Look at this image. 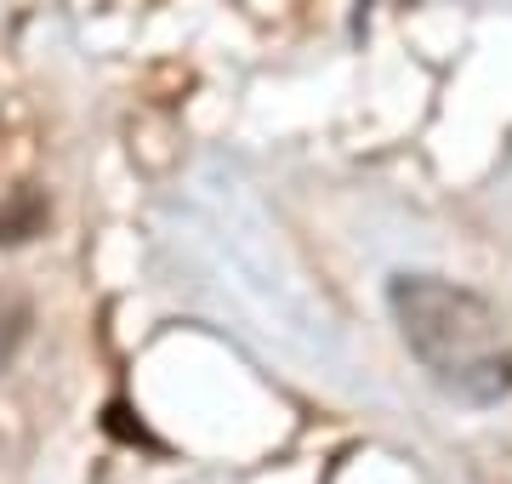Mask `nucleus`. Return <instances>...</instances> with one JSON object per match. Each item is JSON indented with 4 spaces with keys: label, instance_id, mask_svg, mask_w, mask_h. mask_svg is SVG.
Masks as SVG:
<instances>
[{
    "label": "nucleus",
    "instance_id": "1",
    "mask_svg": "<svg viewBox=\"0 0 512 484\" xmlns=\"http://www.w3.org/2000/svg\"><path fill=\"white\" fill-rule=\"evenodd\" d=\"M387 308L404 348L427 382L456 405L490 410L512 393V336L490 302L439 274H399L387 285Z\"/></svg>",
    "mask_w": 512,
    "mask_h": 484
},
{
    "label": "nucleus",
    "instance_id": "2",
    "mask_svg": "<svg viewBox=\"0 0 512 484\" xmlns=\"http://www.w3.org/2000/svg\"><path fill=\"white\" fill-rule=\"evenodd\" d=\"M23 336H29V302L0 291V371L12 365V354L23 348Z\"/></svg>",
    "mask_w": 512,
    "mask_h": 484
}]
</instances>
